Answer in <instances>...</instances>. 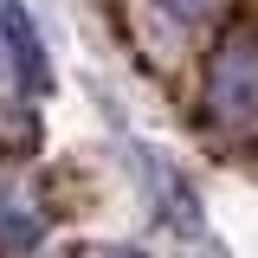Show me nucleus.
Here are the masks:
<instances>
[{"label":"nucleus","instance_id":"obj_1","mask_svg":"<svg viewBox=\"0 0 258 258\" xmlns=\"http://www.w3.org/2000/svg\"><path fill=\"white\" fill-rule=\"evenodd\" d=\"M207 116L220 129H258V32H232L207 64Z\"/></svg>","mask_w":258,"mask_h":258},{"label":"nucleus","instance_id":"obj_2","mask_svg":"<svg viewBox=\"0 0 258 258\" xmlns=\"http://www.w3.org/2000/svg\"><path fill=\"white\" fill-rule=\"evenodd\" d=\"M0 45H7V64H13V78H20L26 97H45V91H52L45 39H39V26H32V13L20 7V0H0Z\"/></svg>","mask_w":258,"mask_h":258},{"label":"nucleus","instance_id":"obj_3","mask_svg":"<svg viewBox=\"0 0 258 258\" xmlns=\"http://www.w3.org/2000/svg\"><path fill=\"white\" fill-rule=\"evenodd\" d=\"M39 213H32V200L20 187H0V252L7 258H26V252H39Z\"/></svg>","mask_w":258,"mask_h":258},{"label":"nucleus","instance_id":"obj_4","mask_svg":"<svg viewBox=\"0 0 258 258\" xmlns=\"http://www.w3.org/2000/svg\"><path fill=\"white\" fill-rule=\"evenodd\" d=\"M161 7H168L174 20H207V13H213L220 0H161Z\"/></svg>","mask_w":258,"mask_h":258},{"label":"nucleus","instance_id":"obj_5","mask_svg":"<svg viewBox=\"0 0 258 258\" xmlns=\"http://www.w3.org/2000/svg\"><path fill=\"white\" fill-rule=\"evenodd\" d=\"M103 258H142V252H103Z\"/></svg>","mask_w":258,"mask_h":258}]
</instances>
